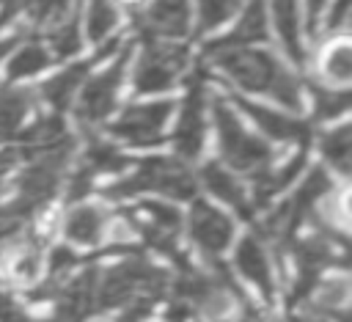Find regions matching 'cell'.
<instances>
[{
  "instance_id": "52a82bcc",
  "label": "cell",
  "mask_w": 352,
  "mask_h": 322,
  "mask_svg": "<svg viewBox=\"0 0 352 322\" xmlns=\"http://www.w3.org/2000/svg\"><path fill=\"white\" fill-rule=\"evenodd\" d=\"M187 63V50L176 47V44H162V41H148L138 66H135V77H132V88L135 94H157V91H168L176 77L182 74Z\"/></svg>"
},
{
  "instance_id": "d6a6232c",
  "label": "cell",
  "mask_w": 352,
  "mask_h": 322,
  "mask_svg": "<svg viewBox=\"0 0 352 322\" xmlns=\"http://www.w3.org/2000/svg\"><path fill=\"white\" fill-rule=\"evenodd\" d=\"M349 107V94L346 91H327L314 85V110L316 118H336Z\"/></svg>"
},
{
  "instance_id": "30bf717a",
  "label": "cell",
  "mask_w": 352,
  "mask_h": 322,
  "mask_svg": "<svg viewBox=\"0 0 352 322\" xmlns=\"http://www.w3.org/2000/svg\"><path fill=\"white\" fill-rule=\"evenodd\" d=\"M204 83L201 77H195L190 83V91L184 96L179 121H176V132H173V146L184 160H192L201 154L204 149V132H206V121H204Z\"/></svg>"
},
{
  "instance_id": "44dd1931",
  "label": "cell",
  "mask_w": 352,
  "mask_h": 322,
  "mask_svg": "<svg viewBox=\"0 0 352 322\" xmlns=\"http://www.w3.org/2000/svg\"><path fill=\"white\" fill-rule=\"evenodd\" d=\"M272 6V17H275V28L280 36V44L286 50V55L294 63H302V39H300V17H297V0H270Z\"/></svg>"
},
{
  "instance_id": "3957f363",
  "label": "cell",
  "mask_w": 352,
  "mask_h": 322,
  "mask_svg": "<svg viewBox=\"0 0 352 322\" xmlns=\"http://www.w3.org/2000/svg\"><path fill=\"white\" fill-rule=\"evenodd\" d=\"M146 190H154V193H162L170 198H192L195 195V176L179 160L148 157V160L138 162L132 176L104 187V195L107 198H129V195H138Z\"/></svg>"
},
{
  "instance_id": "e0dca14e",
  "label": "cell",
  "mask_w": 352,
  "mask_h": 322,
  "mask_svg": "<svg viewBox=\"0 0 352 322\" xmlns=\"http://www.w3.org/2000/svg\"><path fill=\"white\" fill-rule=\"evenodd\" d=\"M236 270L242 272V278H248L253 286H258V292L264 294V300H272V275H270V264H267V250L258 242L256 234L242 237V242L236 245V256H234Z\"/></svg>"
},
{
  "instance_id": "5bb4252c",
  "label": "cell",
  "mask_w": 352,
  "mask_h": 322,
  "mask_svg": "<svg viewBox=\"0 0 352 322\" xmlns=\"http://www.w3.org/2000/svg\"><path fill=\"white\" fill-rule=\"evenodd\" d=\"M258 39H267L264 3H261V0H250L248 8H245V14H242V19H239V25H236L231 33H226V36L209 41V44L204 47V55L212 58V55H217V52H223V50L248 47L250 41H258Z\"/></svg>"
},
{
  "instance_id": "7a4b0ae2",
  "label": "cell",
  "mask_w": 352,
  "mask_h": 322,
  "mask_svg": "<svg viewBox=\"0 0 352 322\" xmlns=\"http://www.w3.org/2000/svg\"><path fill=\"white\" fill-rule=\"evenodd\" d=\"M168 272L154 267L148 259H124L96 281V308H113L140 297L157 303V297H162V292L168 289Z\"/></svg>"
},
{
  "instance_id": "7402d4cb",
  "label": "cell",
  "mask_w": 352,
  "mask_h": 322,
  "mask_svg": "<svg viewBox=\"0 0 352 322\" xmlns=\"http://www.w3.org/2000/svg\"><path fill=\"white\" fill-rule=\"evenodd\" d=\"M94 61H96V58L72 63L66 72H60V74H55L52 80H47V83L41 85V96H44L55 110H63V107L72 102V94H74V91L80 88V83L85 80V74H88V69H91Z\"/></svg>"
},
{
  "instance_id": "277c9868",
  "label": "cell",
  "mask_w": 352,
  "mask_h": 322,
  "mask_svg": "<svg viewBox=\"0 0 352 322\" xmlns=\"http://www.w3.org/2000/svg\"><path fill=\"white\" fill-rule=\"evenodd\" d=\"M212 113H214V127H217V146L223 160L236 168V171H248V173H258L264 168H270L272 151L264 140L253 138L248 129H242L239 118L234 116V110L226 105V99H214L212 102Z\"/></svg>"
},
{
  "instance_id": "d4e9b609",
  "label": "cell",
  "mask_w": 352,
  "mask_h": 322,
  "mask_svg": "<svg viewBox=\"0 0 352 322\" xmlns=\"http://www.w3.org/2000/svg\"><path fill=\"white\" fill-rule=\"evenodd\" d=\"M302 165H305V151L294 154L283 168H264V171L253 173V182H256V204H267L270 195H275L278 190H286V184L300 173Z\"/></svg>"
},
{
  "instance_id": "e575fe53",
  "label": "cell",
  "mask_w": 352,
  "mask_h": 322,
  "mask_svg": "<svg viewBox=\"0 0 352 322\" xmlns=\"http://www.w3.org/2000/svg\"><path fill=\"white\" fill-rule=\"evenodd\" d=\"M25 223V217L14 209V204H0V239H8L11 234L19 231V226Z\"/></svg>"
},
{
  "instance_id": "6da1fadb",
  "label": "cell",
  "mask_w": 352,
  "mask_h": 322,
  "mask_svg": "<svg viewBox=\"0 0 352 322\" xmlns=\"http://www.w3.org/2000/svg\"><path fill=\"white\" fill-rule=\"evenodd\" d=\"M212 61L242 88L256 91V94H270L280 105L297 110L300 107V88L297 80L280 66L275 55L267 50H253V47H236V50H223L212 55Z\"/></svg>"
},
{
  "instance_id": "d590c367",
  "label": "cell",
  "mask_w": 352,
  "mask_h": 322,
  "mask_svg": "<svg viewBox=\"0 0 352 322\" xmlns=\"http://www.w3.org/2000/svg\"><path fill=\"white\" fill-rule=\"evenodd\" d=\"M0 322H28L25 311L8 294H3V292H0Z\"/></svg>"
},
{
  "instance_id": "2e32d148",
  "label": "cell",
  "mask_w": 352,
  "mask_h": 322,
  "mask_svg": "<svg viewBox=\"0 0 352 322\" xmlns=\"http://www.w3.org/2000/svg\"><path fill=\"white\" fill-rule=\"evenodd\" d=\"M330 190H333L330 176H327L322 168H314V171L308 173V179L302 182V187H300L289 201H283V206H286V220H289V231H292V234H294V228H297L302 220H308V217L316 212L319 201H322Z\"/></svg>"
},
{
  "instance_id": "7c38bea8",
  "label": "cell",
  "mask_w": 352,
  "mask_h": 322,
  "mask_svg": "<svg viewBox=\"0 0 352 322\" xmlns=\"http://www.w3.org/2000/svg\"><path fill=\"white\" fill-rule=\"evenodd\" d=\"M138 30L151 41L160 36L179 39L190 30V3L187 0H154L143 17H138Z\"/></svg>"
},
{
  "instance_id": "5b68a950",
  "label": "cell",
  "mask_w": 352,
  "mask_h": 322,
  "mask_svg": "<svg viewBox=\"0 0 352 322\" xmlns=\"http://www.w3.org/2000/svg\"><path fill=\"white\" fill-rule=\"evenodd\" d=\"M74 143H66L55 151L38 154L16 179V198L11 201L14 209L28 220L36 209H41L58 190V184L63 182L66 173V162L72 157Z\"/></svg>"
},
{
  "instance_id": "9c48e42d",
  "label": "cell",
  "mask_w": 352,
  "mask_h": 322,
  "mask_svg": "<svg viewBox=\"0 0 352 322\" xmlns=\"http://www.w3.org/2000/svg\"><path fill=\"white\" fill-rule=\"evenodd\" d=\"M173 113L170 102H146V105H129L118 121L110 124V132L132 146H151L160 143L162 129Z\"/></svg>"
},
{
  "instance_id": "d6986e66",
  "label": "cell",
  "mask_w": 352,
  "mask_h": 322,
  "mask_svg": "<svg viewBox=\"0 0 352 322\" xmlns=\"http://www.w3.org/2000/svg\"><path fill=\"white\" fill-rule=\"evenodd\" d=\"M201 184H204L212 195H217L220 201L231 204L239 215H245V217L253 215V206H250V201L245 198V190H242L239 179H236L228 168H223L220 162H206V165L201 168Z\"/></svg>"
},
{
  "instance_id": "8d00e7d4",
  "label": "cell",
  "mask_w": 352,
  "mask_h": 322,
  "mask_svg": "<svg viewBox=\"0 0 352 322\" xmlns=\"http://www.w3.org/2000/svg\"><path fill=\"white\" fill-rule=\"evenodd\" d=\"M349 3H352V0H338V3L333 6L330 17H327V28H330V30H338V28H344V25L349 22Z\"/></svg>"
},
{
  "instance_id": "74e56055",
  "label": "cell",
  "mask_w": 352,
  "mask_h": 322,
  "mask_svg": "<svg viewBox=\"0 0 352 322\" xmlns=\"http://www.w3.org/2000/svg\"><path fill=\"white\" fill-rule=\"evenodd\" d=\"M324 3H327V0H305V6H308V28H314V25H316V19H319V14H322Z\"/></svg>"
},
{
  "instance_id": "4fadbf2b",
  "label": "cell",
  "mask_w": 352,
  "mask_h": 322,
  "mask_svg": "<svg viewBox=\"0 0 352 322\" xmlns=\"http://www.w3.org/2000/svg\"><path fill=\"white\" fill-rule=\"evenodd\" d=\"M66 143H74V140L66 132L63 118L60 116H44L19 135V149H14V151H16V157H38V154L55 151Z\"/></svg>"
},
{
  "instance_id": "ffe728a7",
  "label": "cell",
  "mask_w": 352,
  "mask_h": 322,
  "mask_svg": "<svg viewBox=\"0 0 352 322\" xmlns=\"http://www.w3.org/2000/svg\"><path fill=\"white\" fill-rule=\"evenodd\" d=\"M104 223H107V212L102 206L85 204V206H77L74 212H69V217L63 223V234L74 245H96L104 231Z\"/></svg>"
},
{
  "instance_id": "4316f807",
  "label": "cell",
  "mask_w": 352,
  "mask_h": 322,
  "mask_svg": "<svg viewBox=\"0 0 352 322\" xmlns=\"http://www.w3.org/2000/svg\"><path fill=\"white\" fill-rule=\"evenodd\" d=\"M346 297H349V283H346V278H327L322 286H319V292H316V297L305 305L308 311H314L316 316H322V319H330V316H338V319H346L344 316V303H346Z\"/></svg>"
},
{
  "instance_id": "8992f818",
  "label": "cell",
  "mask_w": 352,
  "mask_h": 322,
  "mask_svg": "<svg viewBox=\"0 0 352 322\" xmlns=\"http://www.w3.org/2000/svg\"><path fill=\"white\" fill-rule=\"evenodd\" d=\"M132 228L146 239V245H151L154 250L165 253L173 264L187 261L184 253L179 250V212L170 209L168 204H157V201H143L135 209H124Z\"/></svg>"
},
{
  "instance_id": "1f68e13d",
  "label": "cell",
  "mask_w": 352,
  "mask_h": 322,
  "mask_svg": "<svg viewBox=\"0 0 352 322\" xmlns=\"http://www.w3.org/2000/svg\"><path fill=\"white\" fill-rule=\"evenodd\" d=\"M242 0H198V28L212 30L220 22H226Z\"/></svg>"
},
{
  "instance_id": "ac0fdd59",
  "label": "cell",
  "mask_w": 352,
  "mask_h": 322,
  "mask_svg": "<svg viewBox=\"0 0 352 322\" xmlns=\"http://www.w3.org/2000/svg\"><path fill=\"white\" fill-rule=\"evenodd\" d=\"M236 105L258 124V129L264 132V135H270V138H275V140H305L311 132H308V124H302V121H297V118H289V116H283V113H278V110H272V107H264V105H256V102H250V99H236Z\"/></svg>"
},
{
  "instance_id": "4dcf8cb0",
  "label": "cell",
  "mask_w": 352,
  "mask_h": 322,
  "mask_svg": "<svg viewBox=\"0 0 352 322\" xmlns=\"http://www.w3.org/2000/svg\"><path fill=\"white\" fill-rule=\"evenodd\" d=\"M50 55L55 58H69L80 50V33H77V17H66L55 28H50Z\"/></svg>"
},
{
  "instance_id": "f35d334b",
  "label": "cell",
  "mask_w": 352,
  "mask_h": 322,
  "mask_svg": "<svg viewBox=\"0 0 352 322\" xmlns=\"http://www.w3.org/2000/svg\"><path fill=\"white\" fill-rule=\"evenodd\" d=\"M220 322H228V319H220ZM231 322H267V319H261L253 308H248V311H242V316H239V319H231Z\"/></svg>"
},
{
  "instance_id": "ab89813d",
  "label": "cell",
  "mask_w": 352,
  "mask_h": 322,
  "mask_svg": "<svg viewBox=\"0 0 352 322\" xmlns=\"http://www.w3.org/2000/svg\"><path fill=\"white\" fill-rule=\"evenodd\" d=\"M14 44H16V39H0V58H6L14 50Z\"/></svg>"
},
{
  "instance_id": "f546056e",
  "label": "cell",
  "mask_w": 352,
  "mask_h": 322,
  "mask_svg": "<svg viewBox=\"0 0 352 322\" xmlns=\"http://www.w3.org/2000/svg\"><path fill=\"white\" fill-rule=\"evenodd\" d=\"M116 22H118V8L113 0H88L85 28L91 41H102L116 28Z\"/></svg>"
},
{
  "instance_id": "603a6c76",
  "label": "cell",
  "mask_w": 352,
  "mask_h": 322,
  "mask_svg": "<svg viewBox=\"0 0 352 322\" xmlns=\"http://www.w3.org/2000/svg\"><path fill=\"white\" fill-rule=\"evenodd\" d=\"M6 270H8V278L11 281H19V283H28V281L38 278V272H41V248H38V239L36 237H25L22 242H16L8 250Z\"/></svg>"
},
{
  "instance_id": "ba28073f",
  "label": "cell",
  "mask_w": 352,
  "mask_h": 322,
  "mask_svg": "<svg viewBox=\"0 0 352 322\" xmlns=\"http://www.w3.org/2000/svg\"><path fill=\"white\" fill-rule=\"evenodd\" d=\"M126 63H129V47H124L116 61L99 72L80 94V105H77V118L82 127H94V124H102L113 105H116V94H118V85L124 80V72H126Z\"/></svg>"
},
{
  "instance_id": "cb8c5ba5",
  "label": "cell",
  "mask_w": 352,
  "mask_h": 322,
  "mask_svg": "<svg viewBox=\"0 0 352 322\" xmlns=\"http://www.w3.org/2000/svg\"><path fill=\"white\" fill-rule=\"evenodd\" d=\"M126 162H129L126 154H121L113 143L99 140V138H91V140H88V149H85V154H82V160H80V165H77V171L94 179L96 173L121 171Z\"/></svg>"
},
{
  "instance_id": "836d02e7",
  "label": "cell",
  "mask_w": 352,
  "mask_h": 322,
  "mask_svg": "<svg viewBox=\"0 0 352 322\" xmlns=\"http://www.w3.org/2000/svg\"><path fill=\"white\" fill-rule=\"evenodd\" d=\"M349 66H352V52L346 44H336L327 55H324V74L330 80H346L349 77Z\"/></svg>"
},
{
  "instance_id": "83f0119b",
  "label": "cell",
  "mask_w": 352,
  "mask_h": 322,
  "mask_svg": "<svg viewBox=\"0 0 352 322\" xmlns=\"http://www.w3.org/2000/svg\"><path fill=\"white\" fill-rule=\"evenodd\" d=\"M50 61H52L50 50H47L44 44L30 41V44H25V47H22V50L8 61V80L30 77V74L41 72L44 66H50Z\"/></svg>"
},
{
  "instance_id": "f1b7e54d",
  "label": "cell",
  "mask_w": 352,
  "mask_h": 322,
  "mask_svg": "<svg viewBox=\"0 0 352 322\" xmlns=\"http://www.w3.org/2000/svg\"><path fill=\"white\" fill-rule=\"evenodd\" d=\"M322 154L330 160L333 168H338L341 173H349V168H352V129L338 127V129L327 132L322 138Z\"/></svg>"
},
{
  "instance_id": "484cf974",
  "label": "cell",
  "mask_w": 352,
  "mask_h": 322,
  "mask_svg": "<svg viewBox=\"0 0 352 322\" xmlns=\"http://www.w3.org/2000/svg\"><path fill=\"white\" fill-rule=\"evenodd\" d=\"M30 105H33V94L25 88H3L0 91V140H8L19 129Z\"/></svg>"
},
{
  "instance_id": "8fae6325",
  "label": "cell",
  "mask_w": 352,
  "mask_h": 322,
  "mask_svg": "<svg viewBox=\"0 0 352 322\" xmlns=\"http://www.w3.org/2000/svg\"><path fill=\"white\" fill-rule=\"evenodd\" d=\"M190 234H192L195 245L209 259H214L217 253H223L228 248V242L234 237V223L220 209H214L212 204L195 201L192 212H190Z\"/></svg>"
},
{
  "instance_id": "9a60e30c",
  "label": "cell",
  "mask_w": 352,
  "mask_h": 322,
  "mask_svg": "<svg viewBox=\"0 0 352 322\" xmlns=\"http://www.w3.org/2000/svg\"><path fill=\"white\" fill-rule=\"evenodd\" d=\"M16 14H25L33 25L55 28L66 17L74 14V0H3L0 6V28L8 25Z\"/></svg>"
}]
</instances>
